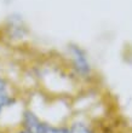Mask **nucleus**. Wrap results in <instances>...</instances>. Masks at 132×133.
<instances>
[{
  "label": "nucleus",
  "instance_id": "1",
  "mask_svg": "<svg viewBox=\"0 0 132 133\" xmlns=\"http://www.w3.org/2000/svg\"><path fill=\"white\" fill-rule=\"evenodd\" d=\"M68 53L75 74L81 79H89L92 74V65L87 53L78 45L68 46Z\"/></svg>",
  "mask_w": 132,
  "mask_h": 133
},
{
  "label": "nucleus",
  "instance_id": "2",
  "mask_svg": "<svg viewBox=\"0 0 132 133\" xmlns=\"http://www.w3.org/2000/svg\"><path fill=\"white\" fill-rule=\"evenodd\" d=\"M18 99L6 79L0 76V126H4L7 112L17 107Z\"/></svg>",
  "mask_w": 132,
  "mask_h": 133
},
{
  "label": "nucleus",
  "instance_id": "3",
  "mask_svg": "<svg viewBox=\"0 0 132 133\" xmlns=\"http://www.w3.org/2000/svg\"><path fill=\"white\" fill-rule=\"evenodd\" d=\"M66 122L68 133H98V125L87 115H72Z\"/></svg>",
  "mask_w": 132,
  "mask_h": 133
},
{
  "label": "nucleus",
  "instance_id": "4",
  "mask_svg": "<svg viewBox=\"0 0 132 133\" xmlns=\"http://www.w3.org/2000/svg\"><path fill=\"white\" fill-rule=\"evenodd\" d=\"M35 133H68L66 121H51L44 119Z\"/></svg>",
  "mask_w": 132,
  "mask_h": 133
},
{
  "label": "nucleus",
  "instance_id": "5",
  "mask_svg": "<svg viewBox=\"0 0 132 133\" xmlns=\"http://www.w3.org/2000/svg\"><path fill=\"white\" fill-rule=\"evenodd\" d=\"M10 133H29V132H27V131L21 128V127L15 126V127H12V128H10Z\"/></svg>",
  "mask_w": 132,
  "mask_h": 133
},
{
  "label": "nucleus",
  "instance_id": "6",
  "mask_svg": "<svg viewBox=\"0 0 132 133\" xmlns=\"http://www.w3.org/2000/svg\"><path fill=\"white\" fill-rule=\"evenodd\" d=\"M0 133H10V130L9 128H5V127L0 126Z\"/></svg>",
  "mask_w": 132,
  "mask_h": 133
}]
</instances>
